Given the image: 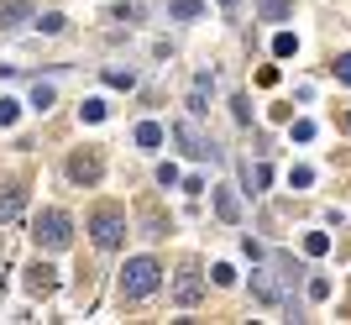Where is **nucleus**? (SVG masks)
Returning <instances> with one entry per match:
<instances>
[{"mask_svg": "<svg viewBox=\"0 0 351 325\" xmlns=\"http://www.w3.org/2000/svg\"><path fill=\"white\" fill-rule=\"evenodd\" d=\"M158 289V263L152 257H136V263H126V273H121V294L126 299H142Z\"/></svg>", "mask_w": 351, "mask_h": 325, "instance_id": "1", "label": "nucleus"}, {"mask_svg": "<svg viewBox=\"0 0 351 325\" xmlns=\"http://www.w3.org/2000/svg\"><path fill=\"white\" fill-rule=\"evenodd\" d=\"M178 136L189 142V152H194V158H215V147H210L205 136H199V126H194V121H184V126H178Z\"/></svg>", "mask_w": 351, "mask_h": 325, "instance_id": "2", "label": "nucleus"}, {"mask_svg": "<svg viewBox=\"0 0 351 325\" xmlns=\"http://www.w3.org/2000/svg\"><path fill=\"white\" fill-rule=\"evenodd\" d=\"M37 237H47V247H63V241H69V221H63V215H47Z\"/></svg>", "mask_w": 351, "mask_h": 325, "instance_id": "3", "label": "nucleus"}, {"mask_svg": "<svg viewBox=\"0 0 351 325\" xmlns=\"http://www.w3.org/2000/svg\"><path fill=\"white\" fill-rule=\"evenodd\" d=\"M95 241H100V247H116L121 241V221L116 215H100V221H95Z\"/></svg>", "mask_w": 351, "mask_h": 325, "instance_id": "4", "label": "nucleus"}, {"mask_svg": "<svg viewBox=\"0 0 351 325\" xmlns=\"http://www.w3.org/2000/svg\"><path fill=\"white\" fill-rule=\"evenodd\" d=\"M205 95H210V74H199V79H194V95H189V116H205V110H210Z\"/></svg>", "mask_w": 351, "mask_h": 325, "instance_id": "5", "label": "nucleus"}, {"mask_svg": "<svg viewBox=\"0 0 351 325\" xmlns=\"http://www.w3.org/2000/svg\"><path fill=\"white\" fill-rule=\"evenodd\" d=\"M136 142H142V147H158V142H162V126H158V121H142V126H136Z\"/></svg>", "mask_w": 351, "mask_h": 325, "instance_id": "6", "label": "nucleus"}, {"mask_svg": "<svg viewBox=\"0 0 351 325\" xmlns=\"http://www.w3.org/2000/svg\"><path fill=\"white\" fill-rule=\"evenodd\" d=\"M173 16H178V21H194V16H205V0H173Z\"/></svg>", "mask_w": 351, "mask_h": 325, "instance_id": "7", "label": "nucleus"}, {"mask_svg": "<svg viewBox=\"0 0 351 325\" xmlns=\"http://www.w3.org/2000/svg\"><path fill=\"white\" fill-rule=\"evenodd\" d=\"M252 289H257L267 304H278V289H273V278H267V273H252Z\"/></svg>", "mask_w": 351, "mask_h": 325, "instance_id": "8", "label": "nucleus"}, {"mask_svg": "<svg viewBox=\"0 0 351 325\" xmlns=\"http://www.w3.org/2000/svg\"><path fill=\"white\" fill-rule=\"evenodd\" d=\"M178 299H184V304H194V299H199V278H194V273H184V278H178Z\"/></svg>", "mask_w": 351, "mask_h": 325, "instance_id": "9", "label": "nucleus"}, {"mask_svg": "<svg viewBox=\"0 0 351 325\" xmlns=\"http://www.w3.org/2000/svg\"><path fill=\"white\" fill-rule=\"evenodd\" d=\"M293 47H299L293 32H278V37H273V53H278V58H293Z\"/></svg>", "mask_w": 351, "mask_h": 325, "instance_id": "10", "label": "nucleus"}, {"mask_svg": "<svg viewBox=\"0 0 351 325\" xmlns=\"http://www.w3.org/2000/svg\"><path fill=\"white\" fill-rule=\"evenodd\" d=\"M325 247H330V237H325V231H315V237H304V252H309V257H320Z\"/></svg>", "mask_w": 351, "mask_h": 325, "instance_id": "11", "label": "nucleus"}, {"mask_svg": "<svg viewBox=\"0 0 351 325\" xmlns=\"http://www.w3.org/2000/svg\"><path fill=\"white\" fill-rule=\"evenodd\" d=\"M215 205H220V215H226V221H236V194H226V189H220V200H215Z\"/></svg>", "mask_w": 351, "mask_h": 325, "instance_id": "12", "label": "nucleus"}, {"mask_svg": "<svg viewBox=\"0 0 351 325\" xmlns=\"http://www.w3.org/2000/svg\"><path fill=\"white\" fill-rule=\"evenodd\" d=\"M79 116H84V121H100L105 105H100V100H84V105H79Z\"/></svg>", "mask_w": 351, "mask_h": 325, "instance_id": "13", "label": "nucleus"}, {"mask_svg": "<svg viewBox=\"0 0 351 325\" xmlns=\"http://www.w3.org/2000/svg\"><path fill=\"white\" fill-rule=\"evenodd\" d=\"M263 16H273V21H278V16H289V5H283V0H263Z\"/></svg>", "mask_w": 351, "mask_h": 325, "instance_id": "14", "label": "nucleus"}, {"mask_svg": "<svg viewBox=\"0 0 351 325\" xmlns=\"http://www.w3.org/2000/svg\"><path fill=\"white\" fill-rule=\"evenodd\" d=\"M16 121V100H0V126H11Z\"/></svg>", "mask_w": 351, "mask_h": 325, "instance_id": "15", "label": "nucleus"}, {"mask_svg": "<svg viewBox=\"0 0 351 325\" xmlns=\"http://www.w3.org/2000/svg\"><path fill=\"white\" fill-rule=\"evenodd\" d=\"M336 79H346V84H351V53H346V58H336Z\"/></svg>", "mask_w": 351, "mask_h": 325, "instance_id": "16", "label": "nucleus"}, {"mask_svg": "<svg viewBox=\"0 0 351 325\" xmlns=\"http://www.w3.org/2000/svg\"><path fill=\"white\" fill-rule=\"evenodd\" d=\"M346 126H351V121H346Z\"/></svg>", "mask_w": 351, "mask_h": 325, "instance_id": "17", "label": "nucleus"}]
</instances>
